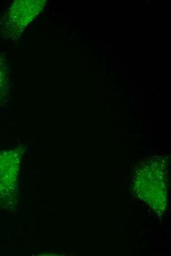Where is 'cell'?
<instances>
[{
	"label": "cell",
	"instance_id": "cell-1",
	"mask_svg": "<svg viewBox=\"0 0 171 256\" xmlns=\"http://www.w3.org/2000/svg\"><path fill=\"white\" fill-rule=\"evenodd\" d=\"M44 1L24 0L14 3L4 17L3 22L9 34H19L40 11Z\"/></svg>",
	"mask_w": 171,
	"mask_h": 256
},
{
	"label": "cell",
	"instance_id": "cell-2",
	"mask_svg": "<svg viewBox=\"0 0 171 256\" xmlns=\"http://www.w3.org/2000/svg\"><path fill=\"white\" fill-rule=\"evenodd\" d=\"M1 75H0V82H1Z\"/></svg>",
	"mask_w": 171,
	"mask_h": 256
}]
</instances>
